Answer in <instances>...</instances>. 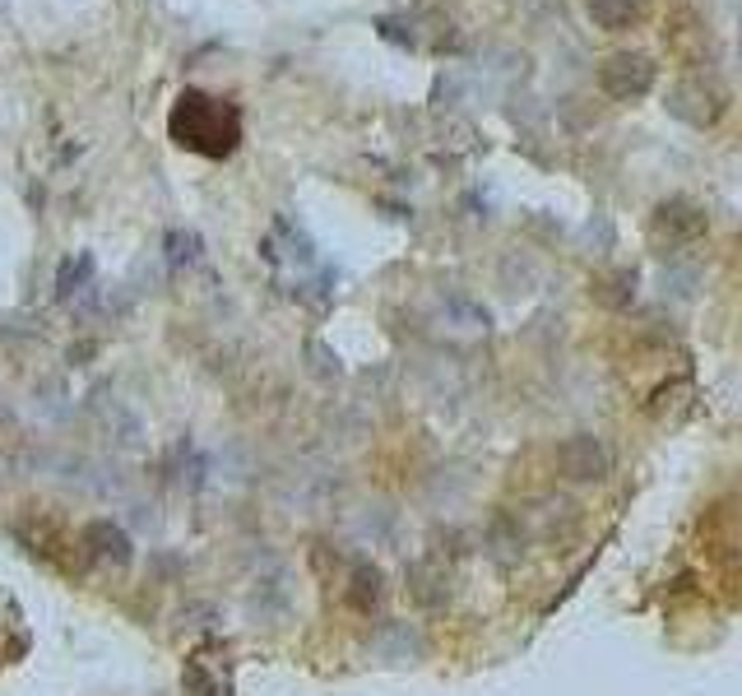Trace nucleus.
I'll list each match as a JSON object with an SVG mask.
<instances>
[{
  "mask_svg": "<svg viewBox=\"0 0 742 696\" xmlns=\"http://www.w3.org/2000/svg\"><path fill=\"white\" fill-rule=\"evenodd\" d=\"M186 107L172 116V130H177V140L190 144V149H205V140H213L209 149L213 153H228L237 144V121L223 126V107H209L205 98H182Z\"/></svg>",
  "mask_w": 742,
  "mask_h": 696,
  "instance_id": "obj_1",
  "label": "nucleus"
},
{
  "mask_svg": "<svg viewBox=\"0 0 742 696\" xmlns=\"http://www.w3.org/2000/svg\"><path fill=\"white\" fill-rule=\"evenodd\" d=\"M348 604L358 613H371L381 604V571L376 567H358L353 571V590H348Z\"/></svg>",
  "mask_w": 742,
  "mask_h": 696,
  "instance_id": "obj_5",
  "label": "nucleus"
},
{
  "mask_svg": "<svg viewBox=\"0 0 742 696\" xmlns=\"http://www.w3.org/2000/svg\"><path fill=\"white\" fill-rule=\"evenodd\" d=\"M557 464L571 478H603V469H608V455H603V446H599L594 437H571L557 451Z\"/></svg>",
  "mask_w": 742,
  "mask_h": 696,
  "instance_id": "obj_3",
  "label": "nucleus"
},
{
  "mask_svg": "<svg viewBox=\"0 0 742 696\" xmlns=\"http://www.w3.org/2000/svg\"><path fill=\"white\" fill-rule=\"evenodd\" d=\"M182 687H186V696H232V673H228V664L219 660V654L200 650V654H190L186 660Z\"/></svg>",
  "mask_w": 742,
  "mask_h": 696,
  "instance_id": "obj_2",
  "label": "nucleus"
},
{
  "mask_svg": "<svg viewBox=\"0 0 742 696\" xmlns=\"http://www.w3.org/2000/svg\"><path fill=\"white\" fill-rule=\"evenodd\" d=\"M84 544L93 548L97 562H112V567H126L130 562V538L121 525H112V520H93L84 530Z\"/></svg>",
  "mask_w": 742,
  "mask_h": 696,
  "instance_id": "obj_4",
  "label": "nucleus"
}]
</instances>
